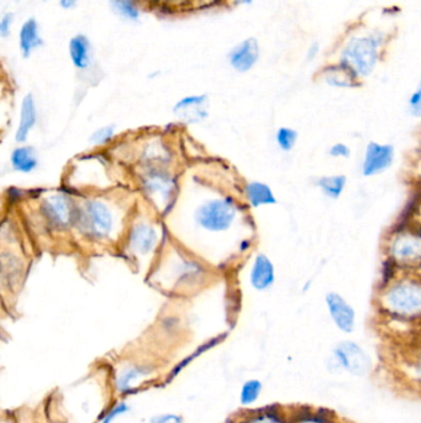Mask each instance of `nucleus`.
Returning <instances> with one entry per match:
<instances>
[{
  "instance_id": "nucleus-8",
  "label": "nucleus",
  "mask_w": 421,
  "mask_h": 423,
  "mask_svg": "<svg viewBox=\"0 0 421 423\" xmlns=\"http://www.w3.org/2000/svg\"><path fill=\"white\" fill-rule=\"evenodd\" d=\"M395 150L390 144L371 141L364 149L361 173L364 177H373L385 173L394 162Z\"/></svg>"
},
{
  "instance_id": "nucleus-30",
  "label": "nucleus",
  "mask_w": 421,
  "mask_h": 423,
  "mask_svg": "<svg viewBox=\"0 0 421 423\" xmlns=\"http://www.w3.org/2000/svg\"><path fill=\"white\" fill-rule=\"evenodd\" d=\"M151 423H182V419L174 415H163L152 418Z\"/></svg>"
},
{
  "instance_id": "nucleus-20",
  "label": "nucleus",
  "mask_w": 421,
  "mask_h": 423,
  "mask_svg": "<svg viewBox=\"0 0 421 423\" xmlns=\"http://www.w3.org/2000/svg\"><path fill=\"white\" fill-rule=\"evenodd\" d=\"M359 79L354 71H351L346 65H341L340 67H330L325 71L324 79L326 83L333 87H341V88H349L357 86L356 79Z\"/></svg>"
},
{
  "instance_id": "nucleus-4",
  "label": "nucleus",
  "mask_w": 421,
  "mask_h": 423,
  "mask_svg": "<svg viewBox=\"0 0 421 423\" xmlns=\"http://www.w3.org/2000/svg\"><path fill=\"white\" fill-rule=\"evenodd\" d=\"M236 203L233 199H212L197 209L195 220L203 229L213 233L229 229L236 218Z\"/></svg>"
},
{
  "instance_id": "nucleus-22",
  "label": "nucleus",
  "mask_w": 421,
  "mask_h": 423,
  "mask_svg": "<svg viewBox=\"0 0 421 423\" xmlns=\"http://www.w3.org/2000/svg\"><path fill=\"white\" fill-rule=\"evenodd\" d=\"M110 6L116 15L127 21H137L140 8L136 0H110Z\"/></svg>"
},
{
  "instance_id": "nucleus-34",
  "label": "nucleus",
  "mask_w": 421,
  "mask_h": 423,
  "mask_svg": "<svg viewBox=\"0 0 421 423\" xmlns=\"http://www.w3.org/2000/svg\"><path fill=\"white\" fill-rule=\"evenodd\" d=\"M317 53V45H314V46L310 47V50H309V55H308V58L309 60H312V58H315V55Z\"/></svg>"
},
{
  "instance_id": "nucleus-33",
  "label": "nucleus",
  "mask_w": 421,
  "mask_h": 423,
  "mask_svg": "<svg viewBox=\"0 0 421 423\" xmlns=\"http://www.w3.org/2000/svg\"><path fill=\"white\" fill-rule=\"evenodd\" d=\"M58 4L64 11H69L77 6V0H58Z\"/></svg>"
},
{
  "instance_id": "nucleus-21",
  "label": "nucleus",
  "mask_w": 421,
  "mask_h": 423,
  "mask_svg": "<svg viewBox=\"0 0 421 423\" xmlns=\"http://www.w3.org/2000/svg\"><path fill=\"white\" fill-rule=\"evenodd\" d=\"M317 186L328 199H338L347 186V177L345 175L323 176L317 180Z\"/></svg>"
},
{
  "instance_id": "nucleus-18",
  "label": "nucleus",
  "mask_w": 421,
  "mask_h": 423,
  "mask_svg": "<svg viewBox=\"0 0 421 423\" xmlns=\"http://www.w3.org/2000/svg\"><path fill=\"white\" fill-rule=\"evenodd\" d=\"M11 168L16 173H30L39 166V159L32 147H18L11 155Z\"/></svg>"
},
{
  "instance_id": "nucleus-25",
  "label": "nucleus",
  "mask_w": 421,
  "mask_h": 423,
  "mask_svg": "<svg viewBox=\"0 0 421 423\" xmlns=\"http://www.w3.org/2000/svg\"><path fill=\"white\" fill-rule=\"evenodd\" d=\"M141 376H145V372L142 371V369H127L124 371L121 375H120L119 380H118V387L121 391H126V390H130L132 384L139 380Z\"/></svg>"
},
{
  "instance_id": "nucleus-26",
  "label": "nucleus",
  "mask_w": 421,
  "mask_h": 423,
  "mask_svg": "<svg viewBox=\"0 0 421 423\" xmlns=\"http://www.w3.org/2000/svg\"><path fill=\"white\" fill-rule=\"evenodd\" d=\"M114 135L115 126H106L94 131L93 134L89 137V140L92 141L95 145H104L106 142H109L114 137Z\"/></svg>"
},
{
  "instance_id": "nucleus-5",
  "label": "nucleus",
  "mask_w": 421,
  "mask_h": 423,
  "mask_svg": "<svg viewBox=\"0 0 421 423\" xmlns=\"http://www.w3.org/2000/svg\"><path fill=\"white\" fill-rule=\"evenodd\" d=\"M390 262L403 267H419L421 264V234L401 231L389 244Z\"/></svg>"
},
{
  "instance_id": "nucleus-35",
  "label": "nucleus",
  "mask_w": 421,
  "mask_h": 423,
  "mask_svg": "<svg viewBox=\"0 0 421 423\" xmlns=\"http://www.w3.org/2000/svg\"><path fill=\"white\" fill-rule=\"evenodd\" d=\"M417 377H419V380H420L421 382V358H420V361H419V364H417Z\"/></svg>"
},
{
  "instance_id": "nucleus-7",
  "label": "nucleus",
  "mask_w": 421,
  "mask_h": 423,
  "mask_svg": "<svg viewBox=\"0 0 421 423\" xmlns=\"http://www.w3.org/2000/svg\"><path fill=\"white\" fill-rule=\"evenodd\" d=\"M41 213L47 223L56 229H64L77 222L78 208L72 199L63 194H53L45 199L41 206Z\"/></svg>"
},
{
  "instance_id": "nucleus-16",
  "label": "nucleus",
  "mask_w": 421,
  "mask_h": 423,
  "mask_svg": "<svg viewBox=\"0 0 421 423\" xmlns=\"http://www.w3.org/2000/svg\"><path fill=\"white\" fill-rule=\"evenodd\" d=\"M90 53H92V47L88 37L84 36L82 34L73 36L68 43L69 58L72 61L73 66L77 69L83 71L89 67L90 58H92Z\"/></svg>"
},
{
  "instance_id": "nucleus-24",
  "label": "nucleus",
  "mask_w": 421,
  "mask_h": 423,
  "mask_svg": "<svg viewBox=\"0 0 421 423\" xmlns=\"http://www.w3.org/2000/svg\"><path fill=\"white\" fill-rule=\"evenodd\" d=\"M262 384L258 380H250L246 382L241 391V403L242 405H250L255 403L260 396Z\"/></svg>"
},
{
  "instance_id": "nucleus-15",
  "label": "nucleus",
  "mask_w": 421,
  "mask_h": 423,
  "mask_svg": "<svg viewBox=\"0 0 421 423\" xmlns=\"http://www.w3.org/2000/svg\"><path fill=\"white\" fill-rule=\"evenodd\" d=\"M42 45V37L40 34V27L34 18L27 19L19 32V48L21 55L27 58L32 53Z\"/></svg>"
},
{
  "instance_id": "nucleus-9",
  "label": "nucleus",
  "mask_w": 421,
  "mask_h": 423,
  "mask_svg": "<svg viewBox=\"0 0 421 423\" xmlns=\"http://www.w3.org/2000/svg\"><path fill=\"white\" fill-rule=\"evenodd\" d=\"M325 304L329 316L338 330L343 333H352L356 328V311L340 293H326Z\"/></svg>"
},
{
  "instance_id": "nucleus-28",
  "label": "nucleus",
  "mask_w": 421,
  "mask_h": 423,
  "mask_svg": "<svg viewBox=\"0 0 421 423\" xmlns=\"http://www.w3.org/2000/svg\"><path fill=\"white\" fill-rule=\"evenodd\" d=\"M329 155L333 159H349L351 157V147L345 142H335L329 149Z\"/></svg>"
},
{
  "instance_id": "nucleus-31",
  "label": "nucleus",
  "mask_w": 421,
  "mask_h": 423,
  "mask_svg": "<svg viewBox=\"0 0 421 423\" xmlns=\"http://www.w3.org/2000/svg\"><path fill=\"white\" fill-rule=\"evenodd\" d=\"M127 410H129V408H127V406H126L125 403H119V405H118V406H116V408H115L111 412L108 413V416L105 417L104 422L103 423L111 422V421H113L116 416H119V415H121V413L125 412V411H127Z\"/></svg>"
},
{
  "instance_id": "nucleus-17",
  "label": "nucleus",
  "mask_w": 421,
  "mask_h": 423,
  "mask_svg": "<svg viewBox=\"0 0 421 423\" xmlns=\"http://www.w3.org/2000/svg\"><path fill=\"white\" fill-rule=\"evenodd\" d=\"M244 194L251 207L254 208L277 203L273 189L267 183L260 182V181H251L247 183L244 186Z\"/></svg>"
},
{
  "instance_id": "nucleus-32",
  "label": "nucleus",
  "mask_w": 421,
  "mask_h": 423,
  "mask_svg": "<svg viewBox=\"0 0 421 423\" xmlns=\"http://www.w3.org/2000/svg\"><path fill=\"white\" fill-rule=\"evenodd\" d=\"M251 423H281V421L272 415H265V416L255 418Z\"/></svg>"
},
{
  "instance_id": "nucleus-23",
  "label": "nucleus",
  "mask_w": 421,
  "mask_h": 423,
  "mask_svg": "<svg viewBox=\"0 0 421 423\" xmlns=\"http://www.w3.org/2000/svg\"><path fill=\"white\" fill-rule=\"evenodd\" d=\"M299 133L288 126H282L276 133V142L282 152H289L296 147Z\"/></svg>"
},
{
  "instance_id": "nucleus-3",
  "label": "nucleus",
  "mask_w": 421,
  "mask_h": 423,
  "mask_svg": "<svg viewBox=\"0 0 421 423\" xmlns=\"http://www.w3.org/2000/svg\"><path fill=\"white\" fill-rule=\"evenodd\" d=\"M76 224L89 238L102 241L113 234L115 229V215L105 202L92 199L87 201L78 208Z\"/></svg>"
},
{
  "instance_id": "nucleus-2",
  "label": "nucleus",
  "mask_w": 421,
  "mask_h": 423,
  "mask_svg": "<svg viewBox=\"0 0 421 423\" xmlns=\"http://www.w3.org/2000/svg\"><path fill=\"white\" fill-rule=\"evenodd\" d=\"M382 37L380 34L354 37L343 53V63L354 71L357 77H367L378 62Z\"/></svg>"
},
{
  "instance_id": "nucleus-27",
  "label": "nucleus",
  "mask_w": 421,
  "mask_h": 423,
  "mask_svg": "<svg viewBox=\"0 0 421 423\" xmlns=\"http://www.w3.org/2000/svg\"><path fill=\"white\" fill-rule=\"evenodd\" d=\"M408 105H409V110H410L411 114L414 116H421V79L419 82L417 88L410 95V98L408 100Z\"/></svg>"
},
{
  "instance_id": "nucleus-14",
  "label": "nucleus",
  "mask_w": 421,
  "mask_h": 423,
  "mask_svg": "<svg viewBox=\"0 0 421 423\" xmlns=\"http://www.w3.org/2000/svg\"><path fill=\"white\" fill-rule=\"evenodd\" d=\"M37 108L36 102L32 93L27 94L21 103L20 121L16 129V142H25L30 135V131L36 126Z\"/></svg>"
},
{
  "instance_id": "nucleus-1",
  "label": "nucleus",
  "mask_w": 421,
  "mask_h": 423,
  "mask_svg": "<svg viewBox=\"0 0 421 423\" xmlns=\"http://www.w3.org/2000/svg\"><path fill=\"white\" fill-rule=\"evenodd\" d=\"M388 314L396 318L416 319L421 317V281L404 278L389 283L380 297Z\"/></svg>"
},
{
  "instance_id": "nucleus-11",
  "label": "nucleus",
  "mask_w": 421,
  "mask_h": 423,
  "mask_svg": "<svg viewBox=\"0 0 421 423\" xmlns=\"http://www.w3.org/2000/svg\"><path fill=\"white\" fill-rule=\"evenodd\" d=\"M260 58V47L256 39H246L230 51L229 63L235 71L244 74L255 66Z\"/></svg>"
},
{
  "instance_id": "nucleus-6",
  "label": "nucleus",
  "mask_w": 421,
  "mask_h": 423,
  "mask_svg": "<svg viewBox=\"0 0 421 423\" xmlns=\"http://www.w3.org/2000/svg\"><path fill=\"white\" fill-rule=\"evenodd\" d=\"M333 359L340 369L356 376H364L371 369V358L361 345L352 340H343L333 350Z\"/></svg>"
},
{
  "instance_id": "nucleus-10",
  "label": "nucleus",
  "mask_w": 421,
  "mask_h": 423,
  "mask_svg": "<svg viewBox=\"0 0 421 423\" xmlns=\"http://www.w3.org/2000/svg\"><path fill=\"white\" fill-rule=\"evenodd\" d=\"M208 95L193 94L183 97L173 107V113L187 124H197L208 118Z\"/></svg>"
},
{
  "instance_id": "nucleus-12",
  "label": "nucleus",
  "mask_w": 421,
  "mask_h": 423,
  "mask_svg": "<svg viewBox=\"0 0 421 423\" xmlns=\"http://www.w3.org/2000/svg\"><path fill=\"white\" fill-rule=\"evenodd\" d=\"M276 282V267L265 254L256 255L250 271V283L256 291H267Z\"/></svg>"
},
{
  "instance_id": "nucleus-13",
  "label": "nucleus",
  "mask_w": 421,
  "mask_h": 423,
  "mask_svg": "<svg viewBox=\"0 0 421 423\" xmlns=\"http://www.w3.org/2000/svg\"><path fill=\"white\" fill-rule=\"evenodd\" d=\"M129 244L132 251L140 255H146L153 250L157 244V233L155 228L146 223H137L131 229Z\"/></svg>"
},
{
  "instance_id": "nucleus-29",
  "label": "nucleus",
  "mask_w": 421,
  "mask_h": 423,
  "mask_svg": "<svg viewBox=\"0 0 421 423\" xmlns=\"http://www.w3.org/2000/svg\"><path fill=\"white\" fill-rule=\"evenodd\" d=\"M13 14L8 13L6 15H3L1 20H0V36L6 37L9 36L11 32V27H13Z\"/></svg>"
},
{
  "instance_id": "nucleus-19",
  "label": "nucleus",
  "mask_w": 421,
  "mask_h": 423,
  "mask_svg": "<svg viewBox=\"0 0 421 423\" xmlns=\"http://www.w3.org/2000/svg\"><path fill=\"white\" fill-rule=\"evenodd\" d=\"M146 191L151 196H158L163 203L170 199L174 183L168 175L162 173H150L145 180Z\"/></svg>"
}]
</instances>
